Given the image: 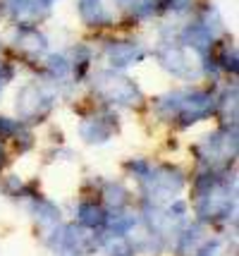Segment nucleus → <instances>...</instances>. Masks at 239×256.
<instances>
[{
    "label": "nucleus",
    "mask_w": 239,
    "mask_h": 256,
    "mask_svg": "<svg viewBox=\"0 0 239 256\" xmlns=\"http://www.w3.org/2000/svg\"><path fill=\"white\" fill-rule=\"evenodd\" d=\"M235 194H237L235 182L230 187L228 180L218 178L216 170H208L194 184V211L204 223L225 220L230 218V213H235V204H237Z\"/></svg>",
    "instance_id": "obj_1"
},
{
    "label": "nucleus",
    "mask_w": 239,
    "mask_h": 256,
    "mask_svg": "<svg viewBox=\"0 0 239 256\" xmlns=\"http://www.w3.org/2000/svg\"><path fill=\"white\" fill-rule=\"evenodd\" d=\"M216 103L218 100L206 91H194V94L175 91V94L158 98V115L165 120H182V124L187 127V124L208 118L216 110Z\"/></svg>",
    "instance_id": "obj_2"
},
{
    "label": "nucleus",
    "mask_w": 239,
    "mask_h": 256,
    "mask_svg": "<svg viewBox=\"0 0 239 256\" xmlns=\"http://www.w3.org/2000/svg\"><path fill=\"white\" fill-rule=\"evenodd\" d=\"M196 154L204 160L208 170H218V168L228 166L232 158L237 156V127H225L220 132L206 136L201 146H196Z\"/></svg>",
    "instance_id": "obj_3"
},
{
    "label": "nucleus",
    "mask_w": 239,
    "mask_h": 256,
    "mask_svg": "<svg viewBox=\"0 0 239 256\" xmlns=\"http://www.w3.org/2000/svg\"><path fill=\"white\" fill-rule=\"evenodd\" d=\"M141 187L146 192V201H153L158 204L160 199H172L175 194H180L184 187V175L177 170V168L168 166H151V172L148 178L141 182Z\"/></svg>",
    "instance_id": "obj_4"
},
{
    "label": "nucleus",
    "mask_w": 239,
    "mask_h": 256,
    "mask_svg": "<svg viewBox=\"0 0 239 256\" xmlns=\"http://www.w3.org/2000/svg\"><path fill=\"white\" fill-rule=\"evenodd\" d=\"M53 108V96L38 84H26L17 94V115L22 122H43Z\"/></svg>",
    "instance_id": "obj_5"
},
{
    "label": "nucleus",
    "mask_w": 239,
    "mask_h": 256,
    "mask_svg": "<svg viewBox=\"0 0 239 256\" xmlns=\"http://www.w3.org/2000/svg\"><path fill=\"white\" fill-rule=\"evenodd\" d=\"M96 89L105 100L117 103V106H139L141 103V91L132 79L117 77L113 72H101L96 79Z\"/></svg>",
    "instance_id": "obj_6"
},
{
    "label": "nucleus",
    "mask_w": 239,
    "mask_h": 256,
    "mask_svg": "<svg viewBox=\"0 0 239 256\" xmlns=\"http://www.w3.org/2000/svg\"><path fill=\"white\" fill-rule=\"evenodd\" d=\"M31 213L36 218V225H38V232L43 237V242L48 246L57 249L60 244V232H62V223H60V208H57L53 201L41 199L38 194L34 196V206H31Z\"/></svg>",
    "instance_id": "obj_7"
},
{
    "label": "nucleus",
    "mask_w": 239,
    "mask_h": 256,
    "mask_svg": "<svg viewBox=\"0 0 239 256\" xmlns=\"http://www.w3.org/2000/svg\"><path fill=\"white\" fill-rule=\"evenodd\" d=\"M98 234H93L91 228L86 225H67L60 232V249L74 256H91L98 249Z\"/></svg>",
    "instance_id": "obj_8"
},
{
    "label": "nucleus",
    "mask_w": 239,
    "mask_h": 256,
    "mask_svg": "<svg viewBox=\"0 0 239 256\" xmlns=\"http://www.w3.org/2000/svg\"><path fill=\"white\" fill-rule=\"evenodd\" d=\"M158 60L168 72L177 74V77H196L199 74V62H194L192 56L184 50L182 46L165 44L158 50Z\"/></svg>",
    "instance_id": "obj_9"
},
{
    "label": "nucleus",
    "mask_w": 239,
    "mask_h": 256,
    "mask_svg": "<svg viewBox=\"0 0 239 256\" xmlns=\"http://www.w3.org/2000/svg\"><path fill=\"white\" fill-rule=\"evenodd\" d=\"M115 132H117V118L115 115L89 118L79 124V134L86 144H105Z\"/></svg>",
    "instance_id": "obj_10"
},
{
    "label": "nucleus",
    "mask_w": 239,
    "mask_h": 256,
    "mask_svg": "<svg viewBox=\"0 0 239 256\" xmlns=\"http://www.w3.org/2000/svg\"><path fill=\"white\" fill-rule=\"evenodd\" d=\"M144 56L146 50L141 48V44H134V41H120V44L108 46V60L113 67H129L139 62Z\"/></svg>",
    "instance_id": "obj_11"
},
{
    "label": "nucleus",
    "mask_w": 239,
    "mask_h": 256,
    "mask_svg": "<svg viewBox=\"0 0 239 256\" xmlns=\"http://www.w3.org/2000/svg\"><path fill=\"white\" fill-rule=\"evenodd\" d=\"M208 234H206L204 225H192L180 234V242H177V256H196L199 249L206 244Z\"/></svg>",
    "instance_id": "obj_12"
},
{
    "label": "nucleus",
    "mask_w": 239,
    "mask_h": 256,
    "mask_svg": "<svg viewBox=\"0 0 239 256\" xmlns=\"http://www.w3.org/2000/svg\"><path fill=\"white\" fill-rule=\"evenodd\" d=\"M79 14L89 26H105L110 24V12L105 10L103 0H79Z\"/></svg>",
    "instance_id": "obj_13"
},
{
    "label": "nucleus",
    "mask_w": 239,
    "mask_h": 256,
    "mask_svg": "<svg viewBox=\"0 0 239 256\" xmlns=\"http://www.w3.org/2000/svg\"><path fill=\"white\" fill-rule=\"evenodd\" d=\"M182 41L189 46V48H194V50L206 53V50L211 48V41H213V32H211L204 22L189 24V26L184 29V34H182Z\"/></svg>",
    "instance_id": "obj_14"
},
{
    "label": "nucleus",
    "mask_w": 239,
    "mask_h": 256,
    "mask_svg": "<svg viewBox=\"0 0 239 256\" xmlns=\"http://www.w3.org/2000/svg\"><path fill=\"white\" fill-rule=\"evenodd\" d=\"M17 46L26 50V53H31V56H38V53H43L46 50V36L43 34H38V29L34 26H19V32H17Z\"/></svg>",
    "instance_id": "obj_15"
},
{
    "label": "nucleus",
    "mask_w": 239,
    "mask_h": 256,
    "mask_svg": "<svg viewBox=\"0 0 239 256\" xmlns=\"http://www.w3.org/2000/svg\"><path fill=\"white\" fill-rule=\"evenodd\" d=\"M105 218H108V213L103 211L98 204H93V201H84L79 204V208H77V220L79 225H86V228H103L105 225Z\"/></svg>",
    "instance_id": "obj_16"
},
{
    "label": "nucleus",
    "mask_w": 239,
    "mask_h": 256,
    "mask_svg": "<svg viewBox=\"0 0 239 256\" xmlns=\"http://www.w3.org/2000/svg\"><path fill=\"white\" fill-rule=\"evenodd\" d=\"M103 244V249L108 252V256H132L134 246L129 242V234H113L108 232L103 240H98Z\"/></svg>",
    "instance_id": "obj_17"
},
{
    "label": "nucleus",
    "mask_w": 239,
    "mask_h": 256,
    "mask_svg": "<svg viewBox=\"0 0 239 256\" xmlns=\"http://www.w3.org/2000/svg\"><path fill=\"white\" fill-rule=\"evenodd\" d=\"M103 199L113 211H122L129 204V192L120 184V182H105L103 184Z\"/></svg>",
    "instance_id": "obj_18"
},
{
    "label": "nucleus",
    "mask_w": 239,
    "mask_h": 256,
    "mask_svg": "<svg viewBox=\"0 0 239 256\" xmlns=\"http://www.w3.org/2000/svg\"><path fill=\"white\" fill-rule=\"evenodd\" d=\"M103 228H108V232H113V234H129L137 228V218L134 216H125L122 211H115L113 216L105 218Z\"/></svg>",
    "instance_id": "obj_19"
},
{
    "label": "nucleus",
    "mask_w": 239,
    "mask_h": 256,
    "mask_svg": "<svg viewBox=\"0 0 239 256\" xmlns=\"http://www.w3.org/2000/svg\"><path fill=\"white\" fill-rule=\"evenodd\" d=\"M48 70L55 79H65L69 74V62L62 56H50L48 58Z\"/></svg>",
    "instance_id": "obj_20"
},
{
    "label": "nucleus",
    "mask_w": 239,
    "mask_h": 256,
    "mask_svg": "<svg viewBox=\"0 0 239 256\" xmlns=\"http://www.w3.org/2000/svg\"><path fill=\"white\" fill-rule=\"evenodd\" d=\"M127 170H129L139 182H144V180L148 178V172H151V163L144 160V158H134V160H129V163H127Z\"/></svg>",
    "instance_id": "obj_21"
},
{
    "label": "nucleus",
    "mask_w": 239,
    "mask_h": 256,
    "mask_svg": "<svg viewBox=\"0 0 239 256\" xmlns=\"http://www.w3.org/2000/svg\"><path fill=\"white\" fill-rule=\"evenodd\" d=\"M196 256H225V242L223 240H206V244L199 249Z\"/></svg>",
    "instance_id": "obj_22"
},
{
    "label": "nucleus",
    "mask_w": 239,
    "mask_h": 256,
    "mask_svg": "<svg viewBox=\"0 0 239 256\" xmlns=\"http://www.w3.org/2000/svg\"><path fill=\"white\" fill-rule=\"evenodd\" d=\"M22 132L19 120H10V118H0V139L2 136H17Z\"/></svg>",
    "instance_id": "obj_23"
},
{
    "label": "nucleus",
    "mask_w": 239,
    "mask_h": 256,
    "mask_svg": "<svg viewBox=\"0 0 239 256\" xmlns=\"http://www.w3.org/2000/svg\"><path fill=\"white\" fill-rule=\"evenodd\" d=\"M5 192H7V194H12V196H19V194H24V192H26V187L22 184V180H19V178L10 175V178H7V182H5Z\"/></svg>",
    "instance_id": "obj_24"
},
{
    "label": "nucleus",
    "mask_w": 239,
    "mask_h": 256,
    "mask_svg": "<svg viewBox=\"0 0 239 256\" xmlns=\"http://www.w3.org/2000/svg\"><path fill=\"white\" fill-rule=\"evenodd\" d=\"M223 62L220 65L225 67V70H237V53H235V48H232V53H230V48H225V53H223V58H220Z\"/></svg>",
    "instance_id": "obj_25"
},
{
    "label": "nucleus",
    "mask_w": 239,
    "mask_h": 256,
    "mask_svg": "<svg viewBox=\"0 0 239 256\" xmlns=\"http://www.w3.org/2000/svg\"><path fill=\"white\" fill-rule=\"evenodd\" d=\"M12 74H14V72H12L10 65H2V67H0V91H2V86H5V84H7V82L12 79Z\"/></svg>",
    "instance_id": "obj_26"
},
{
    "label": "nucleus",
    "mask_w": 239,
    "mask_h": 256,
    "mask_svg": "<svg viewBox=\"0 0 239 256\" xmlns=\"http://www.w3.org/2000/svg\"><path fill=\"white\" fill-rule=\"evenodd\" d=\"M5 166V148H2V142H0V168Z\"/></svg>",
    "instance_id": "obj_27"
}]
</instances>
